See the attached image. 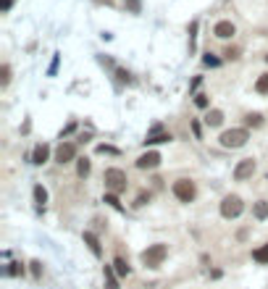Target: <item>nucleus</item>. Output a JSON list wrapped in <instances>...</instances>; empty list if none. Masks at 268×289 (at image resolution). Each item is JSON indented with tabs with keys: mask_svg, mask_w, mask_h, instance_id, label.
Masks as SVG:
<instances>
[{
	"mask_svg": "<svg viewBox=\"0 0 268 289\" xmlns=\"http://www.w3.org/2000/svg\"><path fill=\"white\" fill-rule=\"evenodd\" d=\"M265 61H268V55H265Z\"/></svg>",
	"mask_w": 268,
	"mask_h": 289,
	"instance_id": "35",
	"label": "nucleus"
},
{
	"mask_svg": "<svg viewBox=\"0 0 268 289\" xmlns=\"http://www.w3.org/2000/svg\"><path fill=\"white\" fill-rule=\"evenodd\" d=\"M205 124H208V126H221V124H224V111H218V108L208 111V116H205Z\"/></svg>",
	"mask_w": 268,
	"mask_h": 289,
	"instance_id": "13",
	"label": "nucleus"
},
{
	"mask_svg": "<svg viewBox=\"0 0 268 289\" xmlns=\"http://www.w3.org/2000/svg\"><path fill=\"white\" fill-rule=\"evenodd\" d=\"M252 173H255V160H252V158H244V160H239L237 168H234V179H237V181H244V179H250Z\"/></svg>",
	"mask_w": 268,
	"mask_h": 289,
	"instance_id": "7",
	"label": "nucleus"
},
{
	"mask_svg": "<svg viewBox=\"0 0 268 289\" xmlns=\"http://www.w3.org/2000/svg\"><path fill=\"white\" fill-rule=\"evenodd\" d=\"M192 132H195V137H200V124L197 121H192Z\"/></svg>",
	"mask_w": 268,
	"mask_h": 289,
	"instance_id": "34",
	"label": "nucleus"
},
{
	"mask_svg": "<svg viewBox=\"0 0 268 289\" xmlns=\"http://www.w3.org/2000/svg\"><path fill=\"white\" fill-rule=\"evenodd\" d=\"M106 203H108L111 208H116V211H121V203H119V198H116L113 192H111V195H106Z\"/></svg>",
	"mask_w": 268,
	"mask_h": 289,
	"instance_id": "23",
	"label": "nucleus"
},
{
	"mask_svg": "<svg viewBox=\"0 0 268 289\" xmlns=\"http://www.w3.org/2000/svg\"><path fill=\"white\" fill-rule=\"evenodd\" d=\"M168 140H171V134L160 132V126H155V132H153V134H147L145 145H158V142H168Z\"/></svg>",
	"mask_w": 268,
	"mask_h": 289,
	"instance_id": "12",
	"label": "nucleus"
},
{
	"mask_svg": "<svg viewBox=\"0 0 268 289\" xmlns=\"http://www.w3.org/2000/svg\"><path fill=\"white\" fill-rule=\"evenodd\" d=\"M106 276H108V289H119L116 286V279H113V271L108 268V265H106Z\"/></svg>",
	"mask_w": 268,
	"mask_h": 289,
	"instance_id": "27",
	"label": "nucleus"
},
{
	"mask_svg": "<svg viewBox=\"0 0 268 289\" xmlns=\"http://www.w3.org/2000/svg\"><path fill=\"white\" fill-rule=\"evenodd\" d=\"M124 6L132 11V14H139L142 11V0H124Z\"/></svg>",
	"mask_w": 268,
	"mask_h": 289,
	"instance_id": "22",
	"label": "nucleus"
},
{
	"mask_svg": "<svg viewBox=\"0 0 268 289\" xmlns=\"http://www.w3.org/2000/svg\"><path fill=\"white\" fill-rule=\"evenodd\" d=\"M11 84V66L8 63H3V66H0V87H8Z\"/></svg>",
	"mask_w": 268,
	"mask_h": 289,
	"instance_id": "17",
	"label": "nucleus"
},
{
	"mask_svg": "<svg viewBox=\"0 0 268 289\" xmlns=\"http://www.w3.org/2000/svg\"><path fill=\"white\" fill-rule=\"evenodd\" d=\"M76 158V145L74 142H63L61 147L55 150V160L61 166H66V163H71V160Z\"/></svg>",
	"mask_w": 268,
	"mask_h": 289,
	"instance_id": "6",
	"label": "nucleus"
},
{
	"mask_svg": "<svg viewBox=\"0 0 268 289\" xmlns=\"http://www.w3.org/2000/svg\"><path fill=\"white\" fill-rule=\"evenodd\" d=\"M145 203H150V195L139 192V195H137V200H134V205H145Z\"/></svg>",
	"mask_w": 268,
	"mask_h": 289,
	"instance_id": "29",
	"label": "nucleus"
},
{
	"mask_svg": "<svg viewBox=\"0 0 268 289\" xmlns=\"http://www.w3.org/2000/svg\"><path fill=\"white\" fill-rule=\"evenodd\" d=\"M29 265H32V273H34V276H40V273H42V265H40L37 260H34V263H29Z\"/></svg>",
	"mask_w": 268,
	"mask_h": 289,
	"instance_id": "30",
	"label": "nucleus"
},
{
	"mask_svg": "<svg viewBox=\"0 0 268 289\" xmlns=\"http://www.w3.org/2000/svg\"><path fill=\"white\" fill-rule=\"evenodd\" d=\"M242 211H244V203L239 195H229V198L221 200V216L224 218H237Z\"/></svg>",
	"mask_w": 268,
	"mask_h": 289,
	"instance_id": "5",
	"label": "nucleus"
},
{
	"mask_svg": "<svg viewBox=\"0 0 268 289\" xmlns=\"http://www.w3.org/2000/svg\"><path fill=\"white\" fill-rule=\"evenodd\" d=\"M103 179H106V187H108L113 195H119V192L126 189V173H124L121 168H108Z\"/></svg>",
	"mask_w": 268,
	"mask_h": 289,
	"instance_id": "4",
	"label": "nucleus"
},
{
	"mask_svg": "<svg viewBox=\"0 0 268 289\" xmlns=\"http://www.w3.org/2000/svg\"><path fill=\"white\" fill-rule=\"evenodd\" d=\"M160 166V153H145V155H139L137 158V168H142V171H150V168H158Z\"/></svg>",
	"mask_w": 268,
	"mask_h": 289,
	"instance_id": "8",
	"label": "nucleus"
},
{
	"mask_svg": "<svg viewBox=\"0 0 268 289\" xmlns=\"http://www.w3.org/2000/svg\"><path fill=\"white\" fill-rule=\"evenodd\" d=\"M48 158H50V147H48V145H37V147H34V153H32V163L42 166V163H48Z\"/></svg>",
	"mask_w": 268,
	"mask_h": 289,
	"instance_id": "10",
	"label": "nucleus"
},
{
	"mask_svg": "<svg viewBox=\"0 0 268 289\" xmlns=\"http://www.w3.org/2000/svg\"><path fill=\"white\" fill-rule=\"evenodd\" d=\"M252 216L258 218V221H265V218H268V203H265V200L255 203V205H252Z\"/></svg>",
	"mask_w": 268,
	"mask_h": 289,
	"instance_id": "14",
	"label": "nucleus"
},
{
	"mask_svg": "<svg viewBox=\"0 0 268 289\" xmlns=\"http://www.w3.org/2000/svg\"><path fill=\"white\" fill-rule=\"evenodd\" d=\"M166 255H168V247L160 245V242H155V245H150V247L142 252V263L147 265V268H158V265H163Z\"/></svg>",
	"mask_w": 268,
	"mask_h": 289,
	"instance_id": "1",
	"label": "nucleus"
},
{
	"mask_svg": "<svg viewBox=\"0 0 268 289\" xmlns=\"http://www.w3.org/2000/svg\"><path fill=\"white\" fill-rule=\"evenodd\" d=\"M113 265H116V273H119V276H129V271H132V268H129V263H126L124 258H116Z\"/></svg>",
	"mask_w": 268,
	"mask_h": 289,
	"instance_id": "18",
	"label": "nucleus"
},
{
	"mask_svg": "<svg viewBox=\"0 0 268 289\" xmlns=\"http://www.w3.org/2000/svg\"><path fill=\"white\" fill-rule=\"evenodd\" d=\"M6 273H8V276H19V273H24V268H21V265H19V263H11Z\"/></svg>",
	"mask_w": 268,
	"mask_h": 289,
	"instance_id": "24",
	"label": "nucleus"
},
{
	"mask_svg": "<svg viewBox=\"0 0 268 289\" xmlns=\"http://www.w3.org/2000/svg\"><path fill=\"white\" fill-rule=\"evenodd\" d=\"M84 245L92 250V255L95 258H100V252H103V247H100V239L92 234V231H84Z\"/></svg>",
	"mask_w": 268,
	"mask_h": 289,
	"instance_id": "11",
	"label": "nucleus"
},
{
	"mask_svg": "<svg viewBox=\"0 0 268 289\" xmlns=\"http://www.w3.org/2000/svg\"><path fill=\"white\" fill-rule=\"evenodd\" d=\"M119 79H121V82H132V76L126 74V71H119Z\"/></svg>",
	"mask_w": 268,
	"mask_h": 289,
	"instance_id": "33",
	"label": "nucleus"
},
{
	"mask_svg": "<svg viewBox=\"0 0 268 289\" xmlns=\"http://www.w3.org/2000/svg\"><path fill=\"white\" fill-rule=\"evenodd\" d=\"M173 195H176V200H182V203H192V200L197 198L195 181H192V179H179V181H173Z\"/></svg>",
	"mask_w": 268,
	"mask_h": 289,
	"instance_id": "3",
	"label": "nucleus"
},
{
	"mask_svg": "<svg viewBox=\"0 0 268 289\" xmlns=\"http://www.w3.org/2000/svg\"><path fill=\"white\" fill-rule=\"evenodd\" d=\"M252 258L258 260V263H268V245H263V247H258L252 252Z\"/></svg>",
	"mask_w": 268,
	"mask_h": 289,
	"instance_id": "21",
	"label": "nucleus"
},
{
	"mask_svg": "<svg viewBox=\"0 0 268 289\" xmlns=\"http://www.w3.org/2000/svg\"><path fill=\"white\" fill-rule=\"evenodd\" d=\"M244 124L252 126V129H258V126H263V116L260 113H247L244 116Z\"/></svg>",
	"mask_w": 268,
	"mask_h": 289,
	"instance_id": "16",
	"label": "nucleus"
},
{
	"mask_svg": "<svg viewBox=\"0 0 268 289\" xmlns=\"http://www.w3.org/2000/svg\"><path fill=\"white\" fill-rule=\"evenodd\" d=\"M11 6H14V0H0V8L3 11H11Z\"/></svg>",
	"mask_w": 268,
	"mask_h": 289,
	"instance_id": "31",
	"label": "nucleus"
},
{
	"mask_svg": "<svg viewBox=\"0 0 268 289\" xmlns=\"http://www.w3.org/2000/svg\"><path fill=\"white\" fill-rule=\"evenodd\" d=\"M213 34H216L218 40H231L237 34V27L231 24V21H218V24L213 27Z\"/></svg>",
	"mask_w": 268,
	"mask_h": 289,
	"instance_id": "9",
	"label": "nucleus"
},
{
	"mask_svg": "<svg viewBox=\"0 0 268 289\" xmlns=\"http://www.w3.org/2000/svg\"><path fill=\"white\" fill-rule=\"evenodd\" d=\"M203 61H205V66H218V63H221L218 58H216V55H211V53H208V55L203 58Z\"/></svg>",
	"mask_w": 268,
	"mask_h": 289,
	"instance_id": "28",
	"label": "nucleus"
},
{
	"mask_svg": "<svg viewBox=\"0 0 268 289\" xmlns=\"http://www.w3.org/2000/svg\"><path fill=\"white\" fill-rule=\"evenodd\" d=\"M195 106L197 108H208V95H197L195 98Z\"/></svg>",
	"mask_w": 268,
	"mask_h": 289,
	"instance_id": "26",
	"label": "nucleus"
},
{
	"mask_svg": "<svg viewBox=\"0 0 268 289\" xmlns=\"http://www.w3.org/2000/svg\"><path fill=\"white\" fill-rule=\"evenodd\" d=\"M98 153H116V150L108 147V145H100V147H98Z\"/></svg>",
	"mask_w": 268,
	"mask_h": 289,
	"instance_id": "32",
	"label": "nucleus"
},
{
	"mask_svg": "<svg viewBox=\"0 0 268 289\" xmlns=\"http://www.w3.org/2000/svg\"><path fill=\"white\" fill-rule=\"evenodd\" d=\"M76 173H79L81 179H84L87 173H90V160H87V158H79V163H76Z\"/></svg>",
	"mask_w": 268,
	"mask_h": 289,
	"instance_id": "20",
	"label": "nucleus"
},
{
	"mask_svg": "<svg viewBox=\"0 0 268 289\" xmlns=\"http://www.w3.org/2000/svg\"><path fill=\"white\" fill-rule=\"evenodd\" d=\"M34 203H37V211H42L45 203H48V192H45L42 184H37V187H34Z\"/></svg>",
	"mask_w": 268,
	"mask_h": 289,
	"instance_id": "15",
	"label": "nucleus"
},
{
	"mask_svg": "<svg viewBox=\"0 0 268 289\" xmlns=\"http://www.w3.org/2000/svg\"><path fill=\"white\" fill-rule=\"evenodd\" d=\"M226 61H237V58H239V48H226Z\"/></svg>",
	"mask_w": 268,
	"mask_h": 289,
	"instance_id": "25",
	"label": "nucleus"
},
{
	"mask_svg": "<svg viewBox=\"0 0 268 289\" xmlns=\"http://www.w3.org/2000/svg\"><path fill=\"white\" fill-rule=\"evenodd\" d=\"M255 89L260 92V95H268V74H260L258 82H255Z\"/></svg>",
	"mask_w": 268,
	"mask_h": 289,
	"instance_id": "19",
	"label": "nucleus"
},
{
	"mask_svg": "<svg viewBox=\"0 0 268 289\" xmlns=\"http://www.w3.org/2000/svg\"><path fill=\"white\" fill-rule=\"evenodd\" d=\"M250 140V132L247 129H229L221 134V145L224 147H231V150H237V147H244Z\"/></svg>",
	"mask_w": 268,
	"mask_h": 289,
	"instance_id": "2",
	"label": "nucleus"
}]
</instances>
